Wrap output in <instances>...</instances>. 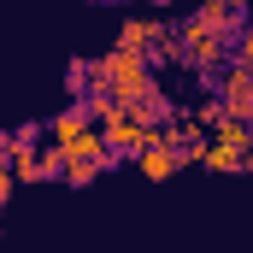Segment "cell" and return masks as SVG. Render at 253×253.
<instances>
[{"instance_id":"2e32d148","label":"cell","mask_w":253,"mask_h":253,"mask_svg":"<svg viewBox=\"0 0 253 253\" xmlns=\"http://www.w3.org/2000/svg\"><path fill=\"white\" fill-rule=\"evenodd\" d=\"M248 24H253V12H248Z\"/></svg>"},{"instance_id":"ba28073f","label":"cell","mask_w":253,"mask_h":253,"mask_svg":"<svg viewBox=\"0 0 253 253\" xmlns=\"http://www.w3.org/2000/svg\"><path fill=\"white\" fill-rule=\"evenodd\" d=\"M189 112H194V124L206 129V135H212V129H218V124H224V118H230V112H224V100H218V94H200V100H194Z\"/></svg>"},{"instance_id":"e0dca14e","label":"cell","mask_w":253,"mask_h":253,"mask_svg":"<svg viewBox=\"0 0 253 253\" xmlns=\"http://www.w3.org/2000/svg\"><path fill=\"white\" fill-rule=\"evenodd\" d=\"M106 6H112V0H106Z\"/></svg>"},{"instance_id":"5bb4252c","label":"cell","mask_w":253,"mask_h":253,"mask_svg":"<svg viewBox=\"0 0 253 253\" xmlns=\"http://www.w3.org/2000/svg\"><path fill=\"white\" fill-rule=\"evenodd\" d=\"M248 171H253V124H248Z\"/></svg>"},{"instance_id":"3957f363","label":"cell","mask_w":253,"mask_h":253,"mask_svg":"<svg viewBox=\"0 0 253 253\" xmlns=\"http://www.w3.org/2000/svg\"><path fill=\"white\" fill-rule=\"evenodd\" d=\"M100 135H106V147H112V159H135V153H141V147L153 141V129L141 124L135 112H118V118H112L106 129H100Z\"/></svg>"},{"instance_id":"8fae6325","label":"cell","mask_w":253,"mask_h":253,"mask_svg":"<svg viewBox=\"0 0 253 253\" xmlns=\"http://www.w3.org/2000/svg\"><path fill=\"white\" fill-rule=\"evenodd\" d=\"M42 165H47V183H65V147H42Z\"/></svg>"},{"instance_id":"6da1fadb","label":"cell","mask_w":253,"mask_h":253,"mask_svg":"<svg viewBox=\"0 0 253 253\" xmlns=\"http://www.w3.org/2000/svg\"><path fill=\"white\" fill-rule=\"evenodd\" d=\"M230 42H236V36L212 30L200 12H189V18L177 24V47H171V65L194 71V77L206 83V94H212V88H218V71L230 65Z\"/></svg>"},{"instance_id":"9a60e30c","label":"cell","mask_w":253,"mask_h":253,"mask_svg":"<svg viewBox=\"0 0 253 253\" xmlns=\"http://www.w3.org/2000/svg\"><path fill=\"white\" fill-rule=\"evenodd\" d=\"M147 6H159V12H165V6H171V0H147Z\"/></svg>"},{"instance_id":"5b68a950","label":"cell","mask_w":253,"mask_h":253,"mask_svg":"<svg viewBox=\"0 0 253 253\" xmlns=\"http://www.w3.org/2000/svg\"><path fill=\"white\" fill-rule=\"evenodd\" d=\"M200 165L218 171V177H236V171H248V147H230V141L206 135V159H200Z\"/></svg>"},{"instance_id":"52a82bcc","label":"cell","mask_w":253,"mask_h":253,"mask_svg":"<svg viewBox=\"0 0 253 253\" xmlns=\"http://www.w3.org/2000/svg\"><path fill=\"white\" fill-rule=\"evenodd\" d=\"M83 129H88V112H83V106H77V100H71V106H65L59 118H53V124H47V141H77V135H83Z\"/></svg>"},{"instance_id":"30bf717a","label":"cell","mask_w":253,"mask_h":253,"mask_svg":"<svg viewBox=\"0 0 253 253\" xmlns=\"http://www.w3.org/2000/svg\"><path fill=\"white\" fill-rule=\"evenodd\" d=\"M94 88V59H77L71 65V94H88Z\"/></svg>"},{"instance_id":"4fadbf2b","label":"cell","mask_w":253,"mask_h":253,"mask_svg":"<svg viewBox=\"0 0 253 253\" xmlns=\"http://www.w3.org/2000/svg\"><path fill=\"white\" fill-rule=\"evenodd\" d=\"M12 189H18V177H12V165H6V159H0V206H6V200H12Z\"/></svg>"},{"instance_id":"8992f818","label":"cell","mask_w":253,"mask_h":253,"mask_svg":"<svg viewBox=\"0 0 253 253\" xmlns=\"http://www.w3.org/2000/svg\"><path fill=\"white\" fill-rule=\"evenodd\" d=\"M6 165L18 183H47V165H42V147H6Z\"/></svg>"},{"instance_id":"7c38bea8","label":"cell","mask_w":253,"mask_h":253,"mask_svg":"<svg viewBox=\"0 0 253 253\" xmlns=\"http://www.w3.org/2000/svg\"><path fill=\"white\" fill-rule=\"evenodd\" d=\"M100 177V165H65V189H88Z\"/></svg>"},{"instance_id":"277c9868","label":"cell","mask_w":253,"mask_h":253,"mask_svg":"<svg viewBox=\"0 0 253 253\" xmlns=\"http://www.w3.org/2000/svg\"><path fill=\"white\" fill-rule=\"evenodd\" d=\"M135 165H141V177H147V183H171V177L183 171V153H177V147H171V141L153 129V141L135 153Z\"/></svg>"},{"instance_id":"7a4b0ae2","label":"cell","mask_w":253,"mask_h":253,"mask_svg":"<svg viewBox=\"0 0 253 253\" xmlns=\"http://www.w3.org/2000/svg\"><path fill=\"white\" fill-rule=\"evenodd\" d=\"M212 94L224 100V112H230L236 124H253V77H248V71L224 65V71H218V88H212Z\"/></svg>"},{"instance_id":"9c48e42d","label":"cell","mask_w":253,"mask_h":253,"mask_svg":"<svg viewBox=\"0 0 253 253\" xmlns=\"http://www.w3.org/2000/svg\"><path fill=\"white\" fill-rule=\"evenodd\" d=\"M230 65L253 77V24H242V30H236V42H230Z\"/></svg>"}]
</instances>
